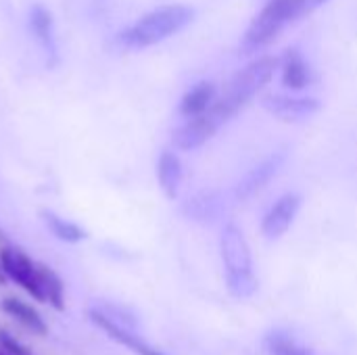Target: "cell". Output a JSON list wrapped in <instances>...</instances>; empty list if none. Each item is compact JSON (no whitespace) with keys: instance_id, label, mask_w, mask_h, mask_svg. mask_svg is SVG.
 Masks as SVG:
<instances>
[{"instance_id":"cell-1","label":"cell","mask_w":357,"mask_h":355,"mask_svg":"<svg viewBox=\"0 0 357 355\" xmlns=\"http://www.w3.org/2000/svg\"><path fill=\"white\" fill-rule=\"evenodd\" d=\"M276 56H261L253 63H249L245 69L234 73V77L226 84L224 92L215 96L213 105L205 111L218 128H222L226 121H230L274 75L278 67Z\"/></svg>"},{"instance_id":"cell-2","label":"cell","mask_w":357,"mask_h":355,"mask_svg":"<svg viewBox=\"0 0 357 355\" xmlns=\"http://www.w3.org/2000/svg\"><path fill=\"white\" fill-rule=\"evenodd\" d=\"M326 2L328 0H270L251 21L241 44L243 54H251L255 50L266 48L287 25L312 15Z\"/></svg>"},{"instance_id":"cell-3","label":"cell","mask_w":357,"mask_h":355,"mask_svg":"<svg viewBox=\"0 0 357 355\" xmlns=\"http://www.w3.org/2000/svg\"><path fill=\"white\" fill-rule=\"evenodd\" d=\"M192 17L195 10L186 4H165L142 15L136 23L121 29L115 36V42L128 50L146 48L184 29L192 21Z\"/></svg>"},{"instance_id":"cell-4","label":"cell","mask_w":357,"mask_h":355,"mask_svg":"<svg viewBox=\"0 0 357 355\" xmlns=\"http://www.w3.org/2000/svg\"><path fill=\"white\" fill-rule=\"evenodd\" d=\"M222 259L226 266V280L230 293L236 297H251L257 291L251 251L245 241V234L232 224H228L222 232Z\"/></svg>"},{"instance_id":"cell-5","label":"cell","mask_w":357,"mask_h":355,"mask_svg":"<svg viewBox=\"0 0 357 355\" xmlns=\"http://www.w3.org/2000/svg\"><path fill=\"white\" fill-rule=\"evenodd\" d=\"M0 268H2L6 278H10L17 287H21L36 301L44 303V295H42V287H40V274H38V264L27 253H23L15 245L4 243L0 247Z\"/></svg>"},{"instance_id":"cell-6","label":"cell","mask_w":357,"mask_h":355,"mask_svg":"<svg viewBox=\"0 0 357 355\" xmlns=\"http://www.w3.org/2000/svg\"><path fill=\"white\" fill-rule=\"evenodd\" d=\"M264 107L282 121H303L320 111V103L316 98H299L287 94H268L264 98Z\"/></svg>"},{"instance_id":"cell-7","label":"cell","mask_w":357,"mask_h":355,"mask_svg":"<svg viewBox=\"0 0 357 355\" xmlns=\"http://www.w3.org/2000/svg\"><path fill=\"white\" fill-rule=\"evenodd\" d=\"M220 128L215 126V121L203 113V115H197V117H188L180 128L174 130V146L180 149V151H192V149H199L203 146Z\"/></svg>"},{"instance_id":"cell-8","label":"cell","mask_w":357,"mask_h":355,"mask_svg":"<svg viewBox=\"0 0 357 355\" xmlns=\"http://www.w3.org/2000/svg\"><path fill=\"white\" fill-rule=\"evenodd\" d=\"M299 207H301V197H299V195L289 192V195L280 197V199L270 207V211L266 213V218H264V222H261V232H264V236H268V239H278V236H282V234L291 228V224H293V220H295Z\"/></svg>"},{"instance_id":"cell-9","label":"cell","mask_w":357,"mask_h":355,"mask_svg":"<svg viewBox=\"0 0 357 355\" xmlns=\"http://www.w3.org/2000/svg\"><path fill=\"white\" fill-rule=\"evenodd\" d=\"M284 161H287V153H284V151H276V153L270 155L266 161H261L257 167H253V169L238 182V186H236V190H234L236 199H249V197H253L255 192H259V190L278 174V169L282 167Z\"/></svg>"},{"instance_id":"cell-10","label":"cell","mask_w":357,"mask_h":355,"mask_svg":"<svg viewBox=\"0 0 357 355\" xmlns=\"http://www.w3.org/2000/svg\"><path fill=\"white\" fill-rule=\"evenodd\" d=\"M29 27L48 59V67H54L59 63V46L54 38V23L50 10L42 4H33L29 8Z\"/></svg>"},{"instance_id":"cell-11","label":"cell","mask_w":357,"mask_h":355,"mask_svg":"<svg viewBox=\"0 0 357 355\" xmlns=\"http://www.w3.org/2000/svg\"><path fill=\"white\" fill-rule=\"evenodd\" d=\"M0 308H2V312L10 320L21 324L31 335H38V337H46L48 335V324L44 322L40 312L36 308H31L29 303H25L23 299H19V297H4Z\"/></svg>"},{"instance_id":"cell-12","label":"cell","mask_w":357,"mask_h":355,"mask_svg":"<svg viewBox=\"0 0 357 355\" xmlns=\"http://www.w3.org/2000/svg\"><path fill=\"white\" fill-rule=\"evenodd\" d=\"M90 320L105 333V335H109L111 339H115V341H119L123 347H128V349H132V352H136L138 355H163L159 354L157 349H153L151 345H146L142 339H138L136 335H132V333H128L126 328H121L119 324H115L111 318H107L105 314H100V312H90Z\"/></svg>"},{"instance_id":"cell-13","label":"cell","mask_w":357,"mask_h":355,"mask_svg":"<svg viewBox=\"0 0 357 355\" xmlns=\"http://www.w3.org/2000/svg\"><path fill=\"white\" fill-rule=\"evenodd\" d=\"M282 65V84L289 90H303L312 82V69L305 63L299 48H289L280 61Z\"/></svg>"},{"instance_id":"cell-14","label":"cell","mask_w":357,"mask_h":355,"mask_svg":"<svg viewBox=\"0 0 357 355\" xmlns=\"http://www.w3.org/2000/svg\"><path fill=\"white\" fill-rule=\"evenodd\" d=\"M215 84L213 82H199L197 86H192L180 100V113L188 119V117H197L203 115L215 100Z\"/></svg>"},{"instance_id":"cell-15","label":"cell","mask_w":357,"mask_h":355,"mask_svg":"<svg viewBox=\"0 0 357 355\" xmlns=\"http://www.w3.org/2000/svg\"><path fill=\"white\" fill-rule=\"evenodd\" d=\"M157 178H159L161 190L169 199H176L180 182H182V163L176 153H172V151L161 153L159 163H157Z\"/></svg>"},{"instance_id":"cell-16","label":"cell","mask_w":357,"mask_h":355,"mask_svg":"<svg viewBox=\"0 0 357 355\" xmlns=\"http://www.w3.org/2000/svg\"><path fill=\"white\" fill-rule=\"evenodd\" d=\"M38 274H40L44 303H48L56 312H63L65 310V287H63L61 276L44 264H38Z\"/></svg>"},{"instance_id":"cell-17","label":"cell","mask_w":357,"mask_h":355,"mask_svg":"<svg viewBox=\"0 0 357 355\" xmlns=\"http://www.w3.org/2000/svg\"><path fill=\"white\" fill-rule=\"evenodd\" d=\"M40 218H42V222L46 224V228H48L59 241H63V243L75 245V243H79V241L86 239V230H84L82 226H77V224H73V222H69V220H63L61 216H56V213L50 211V209H42V211H40Z\"/></svg>"},{"instance_id":"cell-18","label":"cell","mask_w":357,"mask_h":355,"mask_svg":"<svg viewBox=\"0 0 357 355\" xmlns=\"http://www.w3.org/2000/svg\"><path fill=\"white\" fill-rule=\"evenodd\" d=\"M220 209H222V201H220L218 192H201L186 205L188 216H192L197 220H213L220 213Z\"/></svg>"},{"instance_id":"cell-19","label":"cell","mask_w":357,"mask_h":355,"mask_svg":"<svg viewBox=\"0 0 357 355\" xmlns=\"http://www.w3.org/2000/svg\"><path fill=\"white\" fill-rule=\"evenodd\" d=\"M266 347L270 355H316L312 354L310 349L297 345L293 339H289L287 335H280V333H274L266 339Z\"/></svg>"},{"instance_id":"cell-20","label":"cell","mask_w":357,"mask_h":355,"mask_svg":"<svg viewBox=\"0 0 357 355\" xmlns=\"http://www.w3.org/2000/svg\"><path fill=\"white\" fill-rule=\"evenodd\" d=\"M0 349L6 355H31V352L25 345H21L10 333H6L2 328H0Z\"/></svg>"},{"instance_id":"cell-21","label":"cell","mask_w":357,"mask_h":355,"mask_svg":"<svg viewBox=\"0 0 357 355\" xmlns=\"http://www.w3.org/2000/svg\"><path fill=\"white\" fill-rule=\"evenodd\" d=\"M6 280V276H4V272H2V268H0V282H4Z\"/></svg>"}]
</instances>
